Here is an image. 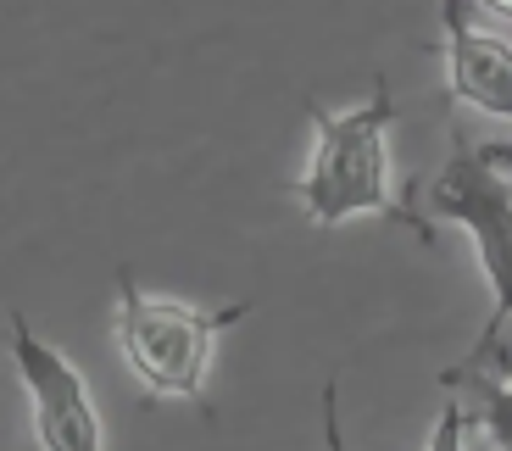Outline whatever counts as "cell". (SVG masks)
Returning <instances> with one entry per match:
<instances>
[{
    "label": "cell",
    "mask_w": 512,
    "mask_h": 451,
    "mask_svg": "<svg viewBox=\"0 0 512 451\" xmlns=\"http://www.w3.org/2000/svg\"><path fill=\"white\" fill-rule=\"evenodd\" d=\"M307 123H312V151L301 179L290 184V201L307 212L312 229H334L346 218H390L418 229L423 245H435V229L418 223V212L401 201V179H396V95L390 78H373V95L362 106L329 112L323 101H307Z\"/></svg>",
    "instance_id": "obj_1"
},
{
    "label": "cell",
    "mask_w": 512,
    "mask_h": 451,
    "mask_svg": "<svg viewBox=\"0 0 512 451\" xmlns=\"http://www.w3.org/2000/svg\"><path fill=\"white\" fill-rule=\"evenodd\" d=\"M256 301L229 307H195V301L151 296L140 290L134 268H117V307H112V340L123 351L128 374L140 379L145 396L162 401H201L212 385V357L218 340L251 312Z\"/></svg>",
    "instance_id": "obj_2"
},
{
    "label": "cell",
    "mask_w": 512,
    "mask_h": 451,
    "mask_svg": "<svg viewBox=\"0 0 512 451\" xmlns=\"http://www.w3.org/2000/svg\"><path fill=\"white\" fill-rule=\"evenodd\" d=\"M440 218H451L479 251V273L490 284V318L479 329L474 351L462 362L474 368H496L501 362V335L512 318V173L490 168L485 151L468 145L462 134H451L446 168H440L435 190H429Z\"/></svg>",
    "instance_id": "obj_3"
},
{
    "label": "cell",
    "mask_w": 512,
    "mask_h": 451,
    "mask_svg": "<svg viewBox=\"0 0 512 451\" xmlns=\"http://www.w3.org/2000/svg\"><path fill=\"white\" fill-rule=\"evenodd\" d=\"M6 346H12L17 379L28 390V407H34V435L45 451H106V429L95 413L90 379L78 374V362L67 351L45 346V340L28 329L23 312L6 318Z\"/></svg>",
    "instance_id": "obj_4"
},
{
    "label": "cell",
    "mask_w": 512,
    "mask_h": 451,
    "mask_svg": "<svg viewBox=\"0 0 512 451\" xmlns=\"http://www.w3.org/2000/svg\"><path fill=\"white\" fill-rule=\"evenodd\" d=\"M440 56L457 106L512 117V39L474 23V0H440Z\"/></svg>",
    "instance_id": "obj_5"
},
{
    "label": "cell",
    "mask_w": 512,
    "mask_h": 451,
    "mask_svg": "<svg viewBox=\"0 0 512 451\" xmlns=\"http://www.w3.org/2000/svg\"><path fill=\"white\" fill-rule=\"evenodd\" d=\"M440 385L468 401V418H474V429L490 435V446L512 451V379L507 374L462 362V368H446V374H440Z\"/></svg>",
    "instance_id": "obj_6"
},
{
    "label": "cell",
    "mask_w": 512,
    "mask_h": 451,
    "mask_svg": "<svg viewBox=\"0 0 512 451\" xmlns=\"http://www.w3.org/2000/svg\"><path fill=\"white\" fill-rule=\"evenodd\" d=\"M468 429H474V418H468V401H446L435 418V435H429V446L423 451H468Z\"/></svg>",
    "instance_id": "obj_7"
},
{
    "label": "cell",
    "mask_w": 512,
    "mask_h": 451,
    "mask_svg": "<svg viewBox=\"0 0 512 451\" xmlns=\"http://www.w3.org/2000/svg\"><path fill=\"white\" fill-rule=\"evenodd\" d=\"M318 407H323V446L329 451H351L346 446V429H340V385H323V396H318Z\"/></svg>",
    "instance_id": "obj_8"
},
{
    "label": "cell",
    "mask_w": 512,
    "mask_h": 451,
    "mask_svg": "<svg viewBox=\"0 0 512 451\" xmlns=\"http://www.w3.org/2000/svg\"><path fill=\"white\" fill-rule=\"evenodd\" d=\"M479 151H485V162H490V168L512 173V145H479Z\"/></svg>",
    "instance_id": "obj_9"
},
{
    "label": "cell",
    "mask_w": 512,
    "mask_h": 451,
    "mask_svg": "<svg viewBox=\"0 0 512 451\" xmlns=\"http://www.w3.org/2000/svg\"><path fill=\"white\" fill-rule=\"evenodd\" d=\"M474 6H479V12H490V17H507V23H512V0H474Z\"/></svg>",
    "instance_id": "obj_10"
}]
</instances>
